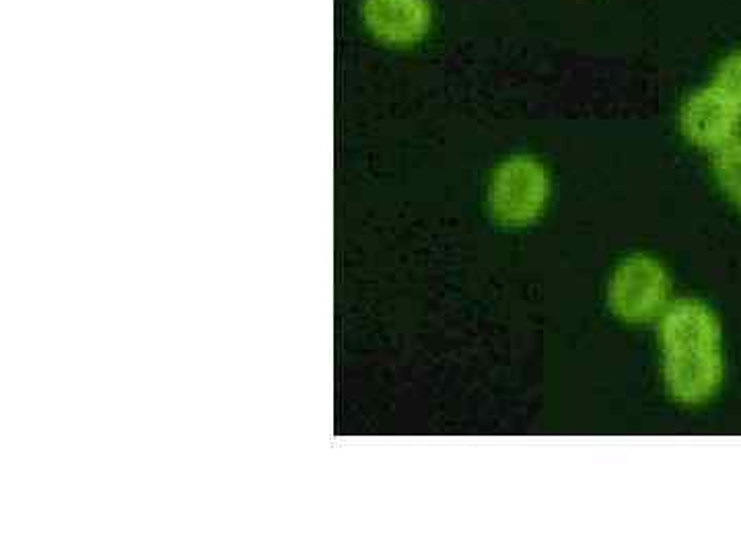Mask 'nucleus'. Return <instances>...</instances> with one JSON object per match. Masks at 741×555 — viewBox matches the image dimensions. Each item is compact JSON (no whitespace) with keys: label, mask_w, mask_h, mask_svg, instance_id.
<instances>
[{"label":"nucleus","mask_w":741,"mask_h":555,"mask_svg":"<svg viewBox=\"0 0 741 555\" xmlns=\"http://www.w3.org/2000/svg\"><path fill=\"white\" fill-rule=\"evenodd\" d=\"M663 379L682 405L711 401L723 385V338L713 309L696 299H678L661 315Z\"/></svg>","instance_id":"1"},{"label":"nucleus","mask_w":741,"mask_h":555,"mask_svg":"<svg viewBox=\"0 0 741 555\" xmlns=\"http://www.w3.org/2000/svg\"><path fill=\"white\" fill-rule=\"evenodd\" d=\"M550 175L534 157H513L494 169L488 183V210L505 227H527L544 212Z\"/></svg>","instance_id":"2"},{"label":"nucleus","mask_w":741,"mask_h":555,"mask_svg":"<svg viewBox=\"0 0 741 555\" xmlns=\"http://www.w3.org/2000/svg\"><path fill=\"white\" fill-rule=\"evenodd\" d=\"M672 294L665 268L649 255H632L612 274L608 305L624 323L641 325L663 315Z\"/></svg>","instance_id":"3"},{"label":"nucleus","mask_w":741,"mask_h":555,"mask_svg":"<svg viewBox=\"0 0 741 555\" xmlns=\"http://www.w3.org/2000/svg\"><path fill=\"white\" fill-rule=\"evenodd\" d=\"M741 120V107L719 87L694 93L682 107L680 124L688 142L698 148H717L733 140Z\"/></svg>","instance_id":"4"},{"label":"nucleus","mask_w":741,"mask_h":555,"mask_svg":"<svg viewBox=\"0 0 741 555\" xmlns=\"http://www.w3.org/2000/svg\"><path fill=\"white\" fill-rule=\"evenodd\" d=\"M363 21L375 40L412 46L429 31L431 7L427 0H365Z\"/></svg>","instance_id":"5"},{"label":"nucleus","mask_w":741,"mask_h":555,"mask_svg":"<svg viewBox=\"0 0 741 555\" xmlns=\"http://www.w3.org/2000/svg\"><path fill=\"white\" fill-rule=\"evenodd\" d=\"M713 169L725 196L741 212V140H731L717 148Z\"/></svg>","instance_id":"6"},{"label":"nucleus","mask_w":741,"mask_h":555,"mask_svg":"<svg viewBox=\"0 0 741 555\" xmlns=\"http://www.w3.org/2000/svg\"><path fill=\"white\" fill-rule=\"evenodd\" d=\"M715 87H719L741 107V52H735L721 62L715 77Z\"/></svg>","instance_id":"7"}]
</instances>
